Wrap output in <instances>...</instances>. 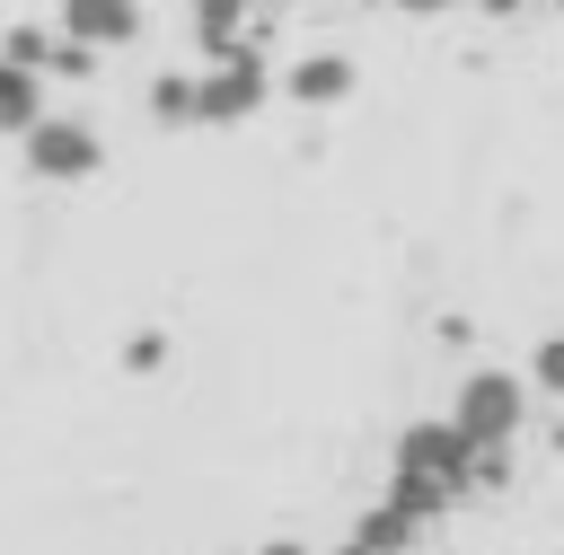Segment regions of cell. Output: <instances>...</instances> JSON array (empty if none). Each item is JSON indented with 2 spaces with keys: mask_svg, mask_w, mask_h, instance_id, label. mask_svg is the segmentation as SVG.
Segmentation results:
<instances>
[{
  "mask_svg": "<svg viewBox=\"0 0 564 555\" xmlns=\"http://www.w3.org/2000/svg\"><path fill=\"white\" fill-rule=\"evenodd\" d=\"M467 476H476V449H467L449 423H414V432L397 440V485H388V502L414 511V520H432L441 502H458Z\"/></svg>",
  "mask_w": 564,
  "mask_h": 555,
  "instance_id": "obj_1",
  "label": "cell"
},
{
  "mask_svg": "<svg viewBox=\"0 0 564 555\" xmlns=\"http://www.w3.org/2000/svg\"><path fill=\"white\" fill-rule=\"evenodd\" d=\"M520 423H529V379H511V370H467V379H458L449 432H458L476 458H485V449H511Z\"/></svg>",
  "mask_w": 564,
  "mask_h": 555,
  "instance_id": "obj_2",
  "label": "cell"
},
{
  "mask_svg": "<svg viewBox=\"0 0 564 555\" xmlns=\"http://www.w3.org/2000/svg\"><path fill=\"white\" fill-rule=\"evenodd\" d=\"M264 97H273V70H264L247 44H229V53H212V62L194 70V123H247Z\"/></svg>",
  "mask_w": 564,
  "mask_h": 555,
  "instance_id": "obj_3",
  "label": "cell"
},
{
  "mask_svg": "<svg viewBox=\"0 0 564 555\" xmlns=\"http://www.w3.org/2000/svg\"><path fill=\"white\" fill-rule=\"evenodd\" d=\"M18 159H26V176H44V185H79V176L106 167V141H97V123H79V115H44V123L18 141Z\"/></svg>",
  "mask_w": 564,
  "mask_h": 555,
  "instance_id": "obj_4",
  "label": "cell"
},
{
  "mask_svg": "<svg viewBox=\"0 0 564 555\" xmlns=\"http://www.w3.org/2000/svg\"><path fill=\"white\" fill-rule=\"evenodd\" d=\"M53 35L79 44V53H115L141 35V0H62L53 9Z\"/></svg>",
  "mask_w": 564,
  "mask_h": 555,
  "instance_id": "obj_5",
  "label": "cell"
},
{
  "mask_svg": "<svg viewBox=\"0 0 564 555\" xmlns=\"http://www.w3.org/2000/svg\"><path fill=\"white\" fill-rule=\"evenodd\" d=\"M282 97H291V106H344V97H352V62H344V53H300V62L282 70Z\"/></svg>",
  "mask_w": 564,
  "mask_h": 555,
  "instance_id": "obj_6",
  "label": "cell"
},
{
  "mask_svg": "<svg viewBox=\"0 0 564 555\" xmlns=\"http://www.w3.org/2000/svg\"><path fill=\"white\" fill-rule=\"evenodd\" d=\"M44 115H53V106H44V70H18V62H0V141H26Z\"/></svg>",
  "mask_w": 564,
  "mask_h": 555,
  "instance_id": "obj_7",
  "label": "cell"
},
{
  "mask_svg": "<svg viewBox=\"0 0 564 555\" xmlns=\"http://www.w3.org/2000/svg\"><path fill=\"white\" fill-rule=\"evenodd\" d=\"M414 511H397V502H379V511H361V529H352V555H405L414 546Z\"/></svg>",
  "mask_w": 564,
  "mask_h": 555,
  "instance_id": "obj_8",
  "label": "cell"
},
{
  "mask_svg": "<svg viewBox=\"0 0 564 555\" xmlns=\"http://www.w3.org/2000/svg\"><path fill=\"white\" fill-rule=\"evenodd\" d=\"M238 26H247V0H194V35H203V53H229Z\"/></svg>",
  "mask_w": 564,
  "mask_h": 555,
  "instance_id": "obj_9",
  "label": "cell"
},
{
  "mask_svg": "<svg viewBox=\"0 0 564 555\" xmlns=\"http://www.w3.org/2000/svg\"><path fill=\"white\" fill-rule=\"evenodd\" d=\"M53 53H62L53 26H9V44H0V62H18V70H53Z\"/></svg>",
  "mask_w": 564,
  "mask_h": 555,
  "instance_id": "obj_10",
  "label": "cell"
},
{
  "mask_svg": "<svg viewBox=\"0 0 564 555\" xmlns=\"http://www.w3.org/2000/svg\"><path fill=\"white\" fill-rule=\"evenodd\" d=\"M150 115H159V123H194V79H176V70L150 79Z\"/></svg>",
  "mask_w": 564,
  "mask_h": 555,
  "instance_id": "obj_11",
  "label": "cell"
},
{
  "mask_svg": "<svg viewBox=\"0 0 564 555\" xmlns=\"http://www.w3.org/2000/svg\"><path fill=\"white\" fill-rule=\"evenodd\" d=\"M529 388H546V396H564V335L529 352Z\"/></svg>",
  "mask_w": 564,
  "mask_h": 555,
  "instance_id": "obj_12",
  "label": "cell"
},
{
  "mask_svg": "<svg viewBox=\"0 0 564 555\" xmlns=\"http://www.w3.org/2000/svg\"><path fill=\"white\" fill-rule=\"evenodd\" d=\"M397 9H405V18H449L458 0H397Z\"/></svg>",
  "mask_w": 564,
  "mask_h": 555,
  "instance_id": "obj_13",
  "label": "cell"
},
{
  "mask_svg": "<svg viewBox=\"0 0 564 555\" xmlns=\"http://www.w3.org/2000/svg\"><path fill=\"white\" fill-rule=\"evenodd\" d=\"M256 555H308V546H300V537H273V546H256Z\"/></svg>",
  "mask_w": 564,
  "mask_h": 555,
  "instance_id": "obj_14",
  "label": "cell"
},
{
  "mask_svg": "<svg viewBox=\"0 0 564 555\" xmlns=\"http://www.w3.org/2000/svg\"><path fill=\"white\" fill-rule=\"evenodd\" d=\"M476 9H494V18H511V9H520V0H476Z\"/></svg>",
  "mask_w": 564,
  "mask_h": 555,
  "instance_id": "obj_15",
  "label": "cell"
}]
</instances>
